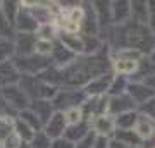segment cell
<instances>
[{"label":"cell","instance_id":"1","mask_svg":"<svg viewBox=\"0 0 155 148\" xmlns=\"http://www.w3.org/2000/svg\"><path fill=\"white\" fill-rule=\"evenodd\" d=\"M88 95L84 93V90L81 88H59L57 95L52 100V105L55 112H66L67 109H74V107H81L86 102Z\"/></svg>","mask_w":155,"mask_h":148},{"label":"cell","instance_id":"2","mask_svg":"<svg viewBox=\"0 0 155 148\" xmlns=\"http://www.w3.org/2000/svg\"><path fill=\"white\" fill-rule=\"evenodd\" d=\"M14 66L21 76H38L47 69V67L52 66V61L47 59V57H40V55L33 54V55H26V57H17L14 55Z\"/></svg>","mask_w":155,"mask_h":148},{"label":"cell","instance_id":"3","mask_svg":"<svg viewBox=\"0 0 155 148\" xmlns=\"http://www.w3.org/2000/svg\"><path fill=\"white\" fill-rule=\"evenodd\" d=\"M0 93L5 100V104L14 110V114H19L21 110H26L31 104V100L28 98V95L24 93V90H22L19 84H14V86H7V88H2L0 90Z\"/></svg>","mask_w":155,"mask_h":148},{"label":"cell","instance_id":"4","mask_svg":"<svg viewBox=\"0 0 155 148\" xmlns=\"http://www.w3.org/2000/svg\"><path fill=\"white\" fill-rule=\"evenodd\" d=\"M107 109H109V97H107V95H104V97H88L86 102L81 105L84 121H88V122L91 121L93 117L107 114Z\"/></svg>","mask_w":155,"mask_h":148},{"label":"cell","instance_id":"5","mask_svg":"<svg viewBox=\"0 0 155 148\" xmlns=\"http://www.w3.org/2000/svg\"><path fill=\"white\" fill-rule=\"evenodd\" d=\"M90 127H91V133L95 136L112 138L116 133V119L110 114H102L90 121Z\"/></svg>","mask_w":155,"mask_h":148},{"label":"cell","instance_id":"6","mask_svg":"<svg viewBox=\"0 0 155 148\" xmlns=\"http://www.w3.org/2000/svg\"><path fill=\"white\" fill-rule=\"evenodd\" d=\"M112 79H114V72H107L104 76L95 77V79H91L83 88L84 93L88 95V97H104V95L109 97V90H110Z\"/></svg>","mask_w":155,"mask_h":148},{"label":"cell","instance_id":"7","mask_svg":"<svg viewBox=\"0 0 155 148\" xmlns=\"http://www.w3.org/2000/svg\"><path fill=\"white\" fill-rule=\"evenodd\" d=\"M131 110H138V109H136L134 102L131 100V97L127 93L117 95V97H109V109H107V114H110L112 117H117V115L131 112Z\"/></svg>","mask_w":155,"mask_h":148},{"label":"cell","instance_id":"8","mask_svg":"<svg viewBox=\"0 0 155 148\" xmlns=\"http://www.w3.org/2000/svg\"><path fill=\"white\" fill-rule=\"evenodd\" d=\"M38 21L35 19V16L31 14L29 9L21 5V11L16 17V22H14V31L16 33H31L35 35L36 29H38Z\"/></svg>","mask_w":155,"mask_h":148},{"label":"cell","instance_id":"9","mask_svg":"<svg viewBox=\"0 0 155 148\" xmlns=\"http://www.w3.org/2000/svg\"><path fill=\"white\" fill-rule=\"evenodd\" d=\"M110 17L114 26H122L131 21V2L127 0H114L110 2Z\"/></svg>","mask_w":155,"mask_h":148},{"label":"cell","instance_id":"10","mask_svg":"<svg viewBox=\"0 0 155 148\" xmlns=\"http://www.w3.org/2000/svg\"><path fill=\"white\" fill-rule=\"evenodd\" d=\"M76 59H78V55L72 54L69 48H66L59 40L54 41V50H52V54H50V61H52V64L55 67L64 69V67H67L69 64H72Z\"/></svg>","mask_w":155,"mask_h":148},{"label":"cell","instance_id":"11","mask_svg":"<svg viewBox=\"0 0 155 148\" xmlns=\"http://www.w3.org/2000/svg\"><path fill=\"white\" fill-rule=\"evenodd\" d=\"M127 95L131 97V100L134 102L136 109H140L141 105H145L148 100H152L155 97V91L150 86H147L145 83H131L129 81V88H127Z\"/></svg>","mask_w":155,"mask_h":148},{"label":"cell","instance_id":"12","mask_svg":"<svg viewBox=\"0 0 155 148\" xmlns=\"http://www.w3.org/2000/svg\"><path fill=\"white\" fill-rule=\"evenodd\" d=\"M67 129V122L64 119V114L62 112H54V115L48 119V122L43 126L45 134L50 138V140H57V138H62L64 133Z\"/></svg>","mask_w":155,"mask_h":148},{"label":"cell","instance_id":"13","mask_svg":"<svg viewBox=\"0 0 155 148\" xmlns=\"http://www.w3.org/2000/svg\"><path fill=\"white\" fill-rule=\"evenodd\" d=\"M35 43L36 36L31 33H16L14 36V48L17 57H26L35 54Z\"/></svg>","mask_w":155,"mask_h":148},{"label":"cell","instance_id":"14","mask_svg":"<svg viewBox=\"0 0 155 148\" xmlns=\"http://www.w3.org/2000/svg\"><path fill=\"white\" fill-rule=\"evenodd\" d=\"M19 81H21V72L16 69L14 62L12 61L0 62V90L19 84Z\"/></svg>","mask_w":155,"mask_h":148},{"label":"cell","instance_id":"15","mask_svg":"<svg viewBox=\"0 0 155 148\" xmlns=\"http://www.w3.org/2000/svg\"><path fill=\"white\" fill-rule=\"evenodd\" d=\"M133 131L138 134V138L141 140V141H150L152 138H155V122L152 121L150 117L140 114Z\"/></svg>","mask_w":155,"mask_h":148},{"label":"cell","instance_id":"16","mask_svg":"<svg viewBox=\"0 0 155 148\" xmlns=\"http://www.w3.org/2000/svg\"><path fill=\"white\" fill-rule=\"evenodd\" d=\"M91 133V127H90V122L88 121H81L79 124H74V126H67L66 133H64V138L69 140L71 143H79L81 140L88 136Z\"/></svg>","mask_w":155,"mask_h":148},{"label":"cell","instance_id":"17","mask_svg":"<svg viewBox=\"0 0 155 148\" xmlns=\"http://www.w3.org/2000/svg\"><path fill=\"white\" fill-rule=\"evenodd\" d=\"M91 7L95 11L97 21H98L100 31L105 28L109 29V26L112 24V17H110V2H91Z\"/></svg>","mask_w":155,"mask_h":148},{"label":"cell","instance_id":"18","mask_svg":"<svg viewBox=\"0 0 155 148\" xmlns=\"http://www.w3.org/2000/svg\"><path fill=\"white\" fill-rule=\"evenodd\" d=\"M29 109L38 115V119L41 121L43 126L48 122V119L54 115V112H55V109H54V105H52L50 100H33V102L29 104Z\"/></svg>","mask_w":155,"mask_h":148},{"label":"cell","instance_id":"19","mask_svg":"<svg viewBox=\"0 0 155 148\" xmlns=\"http://www.w3.org/2000/svg\"><path fill=\"white\" fill-rule=\"evenodd\" d=\"M110 64H112V72L114 74L127 76V77L136 74V71H138V67H140V62L126 61V59H114V61H110Z\"/></svg>","mask_w":155,"mask_h":148},{"label":"cell","instance_id":"20","mask_svg":"<svg viewBox=\"0 0 155 148\" xmlns=\"http://www.w3.org/2000/svg\"><path fill=\"white\" fill-rule=\"evenodd\" d=\"M114 140H117L119 143L126 145L127 148H138L143 145V141L138 138V134L133 131V129H116L114 133Z\"/></svg>","mask_w":155,"mask_h":148},{"label":"cell","instance_id":"21","mask_svg":"<svg viewBox=\"0 0 155 148\" xmlns=\"http://www.w3.org/2000/svg\"><path fill=\"white\" fill-rule=\"evenodd\" d=\"M131 21L148 26V2H131Z\"/></svg>","mask_w":155,"mask_h":148},{"label":"cell","instance_id":"22","mask_svg":"<svg viewBox=\"0 0 155 148\" xmlns=\"http://www.w3.org/2000/svg\"><path fill=\"white\" fill-rule=\"evenodd\" d=\"M21 11V2H14V0H5V2H0V12L4 14L7 21L11 22L12 26H14V22H16V17Z\"/></svg>","mask_w":155,"mask_h":148},{"label":"cell","instance_id":"23","mask_svg":"<svg viewBox=\"0 0 155 148\" xmlns=\"http://www.w3.org/2000/svg\"><path fill=\"white\" fill-rule=\"evenodd\" d=\"M16 117L19 119V121H22L24 124H28V126L31 127L33 131H36V133H38V131H43V124H41V121H40L38 115L35 114V112L29 109V107H28L26 110H21V112H19Z\"/></svg>","mask_w":155,"mask_h":148},{"label":"cell","instance_id":"24","mask_svg":"<svg viewBox=\"0 0 155 148\" xmlns=\"http://www.w3.org/2000/svg\"><path fill=\"white\" fill-rule=\"evenodd\" d=\"M138 110H131V112H126V114H121L114 117L116 119V129H134V124L138 121Z\"/></svg>","mask_w":155,"mask_h":148},{"label":"cell","instance_id":"25","mask_svg":"<svg viewBox=\"0 0 155 148\" xmlns=\"http://www.w3.org/2000/svg\"><path fill=\"white\" fill-rule=\"evenodd\" d=\"M35 36L38 40H48V41H55L59 36V29H57L55 22H47V24H40Z\"/></svg>","mask_w":155,"mask_h":148},{"label":"cell","instance_id":"26","mask_svg":"<svg viewBox=\"0 0 155 148\" xmlns=\"http://www.w3.org/2000/svg\"><path fill=\"white\" fill-rule=\"evenodd\" d=\"M127 88H129V77H127V76H119V74H114V79H112L110 90H109V97H117V95L127 93Z\"/></svg>","mask_w":155,"mask_h":148},{"label":"cell","instance_id":"27","mask_svg":"<svg viewBox=\"0 0 155 148\" xmlns=\"http://www.w3.org/2000/svg\"><path fill=\"white\" fill-rule=\"evenodd\" d=\"M14 133L17 134V138H19L22 143H29L31 140H33V136H35L36 131H33L28 124H24L22 121H19L17 117H14Z\"/></svg>","mask_w":155,"mask_h":148},{"label":"cell","instance_id":"28","mask_svg":"<svg viewBox=\"0 0 155 148\" xmlns=\"http://www.w3.org/2000/svg\"><path fill=\"white\" fill-rule=\"evenodd\" d=\"M16 55L14 38H0V62L12 61Z\"/></svg>","mask_w":155,"mask_h":148},{"label":"cell","instance_id":"29","mask_svg":"<svg viewBox=\"0 0 155 148\" xmlns=\"http://www.w3.org/2000/svg\"><path fill=\"white\" fill-rule=\"evenodd\" d=\"M64 114V119H66L67 126H74V124H79L81 121H84V115L81 107H74V109H67Z\"/></svg>","mask_w":155,"mask_h":148},{"label":"cell","instance_id":"30","mask_svg":"<svg viewBox=\"0 0 155 148\" xmlns=\"http://www.w3.org/2000/svg\"><path fill=\"white\" fill-rule=\"evenodd\" d=\"M52 50H54V41H48V40H38V38H36V43H35V54H36V55L50 59Z\"/></svg>","mask_w":155,"mask_h":148},{"label":"cell","instance_id":"31","mask_svg":"<svg viewBox=\"0 0 155 148\" xmlns=\"http://www.w3.org/2000/svg\"><path fill=\"white\" fill-rule=\"evenodd\" d=\"M29 146L31 148H52V140L45 134V131H38V133H35L33 140L29 141Z\"/></svg>","mask_w":155,"mask_h":148},{"label":"cell","instance_id":"32","mask_svg":"<svg viewBox=\"0 0 155 148\" xmlns=\"http://www.w3.org/2000/svg\"><path fill=\"white\" fill-rule=\"evenodd\" d=\"M12 33H14V26L0 12V38H11Z\"/></svg>","mask_w":155,"mask_h":148},{"label":"cell","instance_id":"33","mask_svg":"<svg viewBox=\"0 0 155 148\" xmlns=\"http://www.w3.org/2000/svg\"><path fill=\"white\" fill-rule=\"evenodd\" d=\"M138 112L143 114V115H147V117H150V119L155 122V97L152 100H148L145 105H141V107L138 109Z\"/></svg>","mask_w":155,"mask_h":148},{"label":"cell","instance_id":"34","mask_svg":"<svg viewBox=\"0 0 155 148\" xmlns=\"http://www.w3.org/2000/svg\"><path fill=\"white\" fill-rule=\"evenodd\" d=\"M76 145L74 143H71L69 140H66V138H57V140H52V148H74Z\"/></svg>","mask_w":155,"mask_h":148},{"label":"cell","instance_id":"35","mask_svg":"<svg viewBox=\"0 0 155 148\" xmlns=\"http://www.w3.org/2000/svg\"><path fill=\"white\" fill-rule=\"evenodd\" d=\"M148 28L155 33V2H148Z\"/></svg>","mask_w":155,"mask_h":148},{"label":"cell","instance_id":"36","mask_svg":"<svg viewBox=\"0 0 155 148\" xmlns=\"http://www.w3.org/2000/svg\"><path fill=\"white\" fill-rule=\"evenodd\" d=\"M93 141H95V134L93 133H90L84 140H81L79 143H76V146L74 148H91L93 146Z\"/></svg>","mask_w":155,"mask_h":148},{"label":"cell","instance_id":"37","mask_svg":"<svg viewBox=\"0 0 155 148\" xmlns=\"http://www.w3.org/2000/svg\"><path fill=\"white\" fill-rule=\"evenodd\" d=\"M109 143H110V138L95 136V141H93V146L91 148H109Z\"/></svg>","mask_w":155,"mask_h":148},{"label":"cell","instance_id":"38","mask_svg":"<svg viewBox=\"0 0 155 148\" xmlns=\"http://www.w3.org/2000/svg\"><path fill=\"white\" fill-rule=\"evenodd\" d=\"M109 148H127L126 145H122V143H119L117 140H114V138H110V143H109Z\"/></svg>","mask_w":155,"mask_h":148},{"label":"cell","instance_id":"39","mask_svg":"<svg viewBox=\"0 0 155 148\" xmlns=\"http://www.w3.org/2000/svg\"><path fill=\"white\" fill-rule=\"evenodd\" d=\"M145 84H147V86H150V88L155 91V74H153V76H150L148 79L145 81Z\"/></svg>","mask_w":155,"mask_h":148},{"label":"cell","instance_id":"40","mask_svg":"<svg viewBox=\"0 0 155 148\" xmlns=\"http://www.w3.org/2000/svg\"><path fill=\"white\" fill-rule=\"evenodd\" d=\"M147 59H148V62H152V64L155 66V48L152 50V52H150L148 55H147Z\"/></svg>","mask_w":155,"mask_h":148},{"label":"cell","instance_id":"41","mask_svg":"<svg viewBox=\"0 0 155 148\" xmlns=\"http://www.w3.org/2000/svg\"><path fill=\"white\" fill-rule=\"evenodd\" d=\"M19 148H31V146H29V143H22V145H21Z\"/></svg>","mask_w":155,"mask_h":148},{"label":"cell","instance_id":"42","mask_svg":"<svg viewBox=\"0 0 155 148\" xmlns=\"http://www.w3.org/2000/svg\"><path fill=\"white\" fill-rule=\"evenodd\" d=\"M138 148H143V146H138Z\"/></svg>","mask_w":155,"mask_h":148},{"label":"cell","instance_id":"43","mask_svg":"<svg viewBox=\"0 0 155 148\" xmlns=\"http://www.w3.org/2000/svg\"><path fill=\"white\" fill-rule=\"evenodd\" d=\"M152 148H155V146H152Z\"/></svg>","mask_w":155,"mask_h":148}]
</instances>
